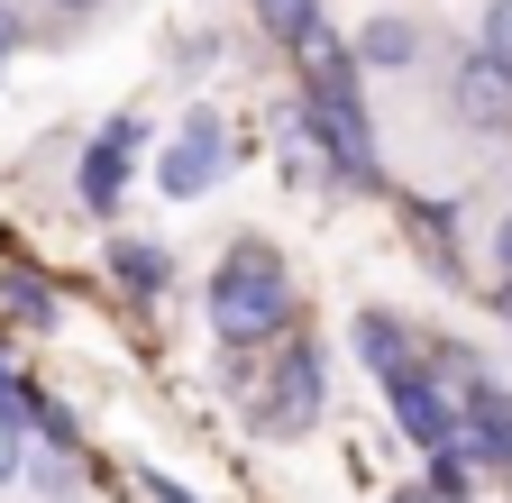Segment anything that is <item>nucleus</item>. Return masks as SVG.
Returning <instances> with one entry per match:
<instances>
[{
	"mask_svg": "<svg viewBox=\"0 0 512 503\" xmlns=\"http://www.w3.org/2000/svg\"><path fill=\"white\" fill-rule=\"evenodd\" d=\"M55 10H101V0H55Z\"/></svg>",
	"mask_w": 512,
	"mask_h": 503,
	"instance_id": "nucleus-22",
	"label": "nucleus"
},
{
	"mask_svg": "<svg viewBox=\"0 0 512 503\" xmlns=\"http://www.w3.org/2000/svg\"><path fill=\"white\" fill-rule=\"evenodd\" d=\"M220 165H229L220 119H211V110H192V119H183V138H174L165 165H156V183H165L174 202H192V193H211V183H220Z\"/></svg>",
	"mask_w": 512,
	"mask_h": 503,
	"instance_id": "nucleus-3",
	"label": "nucleus"
},
{
	"mask_svg": "<svg viewBox=\"0 0 512 503\" xmlns=\"http://www.w3.org/2000/svg\"><path fill=\"white\" fill-rule=\"evenodd\" d=\"M494 311H503V321H512V275H503V293H494Z\"/></svg>",
	"mask_w": 512,
	"mask_h": 503,
	"instance_id": "nucleus-21",
	"label": "nucleus"
},
{
	"mask_svg": "<svg viewBox=\"0 0 512 503\" xmlns=\"http://www.w3.org/2000/svg\"><path fill=\"white\" fill-rule=\"evenodd\" d=\"M357 357L394 385V375H412L421 357H412V339H403V321H384V311H357Z\"/></svg>",
	"mask_w": 512,
	"mask_h": 503,
	"instance_id": "nucleus-10",
	"label": "nucleus"
},
{
	"mask_svg": "<svg viewBox=\"0 0 512 503\" xmlns=\"http://www.w3.org/2000/svg\"><path fill=\"white\" fill-rule=\"evenodd\" d=\"M110 266H119V284H128V293H165V247L119 238V247H110Z\"/></svg>",
	"mask_w": 512,
	"mask_h": 503,
	"instance_id": "nucleus-12",
	"label": "nucleus"
},
{
	"mask_svg": "<svg viewBox=\"0 0 512 503\" xmlns=\"http://www.w3.org/2000/svg\"><path fill=\"white\" fill-rule=\"evenodd\" d=\"M302 119L320 129V147H330V165L348 183H375V129H366L357 92H320V101H302Z\"/></svg>",
	"mask_w": 512,
	"mask_h": 503,
	"instance_id": "nucleus-2",
	"label": "nucleus"
},
{
	"mask_svg": "<svg viewBox=\"0 0 512 503\" xmlns=\"http://www.w3.org/2000/svg\"><path fill=\"white\" fill-rule=\"evenodd\" d=\"M128 147H138V119H110V129L92 138V156H83V202H92V211H110V202H119Z\"/></svg>",
	"mask_w": 512,
	"mask_h": 503,
	"instance_id": "nucleus-9",
	"label": "nucleus"
},
{
	"mask_svg": "<svg viewBox=\"0 0 512 503\" xmlns=\"http://www.w3.org/2000/svg\"><path fill=\"white\" fill-rule=\"evenodd\" d=\"M256 421H266V430H311L320 421V348H284L275 357V394L266 403H256Z\"/></svg>",
	"mask_w": 512,
	"mask_h": 503,
	"instance_id": "nucleus-4",
	"label": "nucleus"
},
{
	"mask_svg": "<svg viewBox=\"0 0 512 503\" xmlns=\"http://www.w3.org/2000/svg\"><path fill=\"white\" fill-rule=\"evenodd\" d=\"M357 55H366V65H412V55H421V28L412 19H375L357 37Z\"/></svg>",
	"mask_w": 512,
	"mask_h": 503,
	"instance_id": "nucleus-11",
	"label": "nucleus"
},
{
	"mask_svg": "<svg viewBox=\"0 0 512 503\" xmlns=\"http://www.w3.org/2000/svg\"><path fill=\"white\" fill-rule=\"evenodd\" d=\"M485 55L512 65V0H485Z\"/></svg>",
	"mask_w": 512,
	"mask_h": 503,
	"instance_id": "nucleus-15",
	"label": "nucleus"
},
{
	"mask_svg": "<svg viewBox=\"0 0 512 503\" xmlns=\"http://www.w3.org/2000/svg\"><path fill=\"white\" fill-rule=\"evenodd\" d=\"M293 65H302V101H320V92H357V74H348V46L330 37V28H302L293 37Z\"/></svg>",
	"mask_w": 512,
	"mask_h": 503,
	"instance_id": "nucleus-8",
	"label": "nucleus"
},
{
	"mask_svg": "<svg viewBox=\"0 0 512 503\" xmlns=\"http://www.w3.org/2000/svg\"><path fill=\"white\" fill-rule=\"evenodd\" d=\"M0 421H37V403H28V385H19L10 357H0Z\"/></svg>",
	"mask_w": 512,
	"mask_h": 503,
	"instance_id": "nucleus-14",
	"label": "nucleus"
},
{
	"mask_svg": "<svg viewBox=\"0 0 512 503\" xmlns=\"http://www.w3.org/2000/svg\"><path fill=\"white\" fill-rule=\"evenodd\" d=\"M19 46V19H10V0H0V55H10Z\"/></svg>",
	"mask_w": 512,
	"mask_h": 503,
	"instance_id": "nucleus-20",
	"label": "nucleus"
},
{
	"mask_svg": "<svg viewBox=\"0 0 512 503\" xmlns=\"http://www.w3.org/2000/svg\"><path fill=\"white\" fill-rule=\"evenodd\" d=\"M138 485H147V503H192V494H183L174 476H138Z\"/></svg>",
	"mask_w": 512,
	"mask_h": 503,
	"instance_id": "nucleus-18",
	"label": "nucleus"
},
{
	"mask_svg": "<svg viewBox=\"0 0 512 503\" xmlns=\"http://www.w3.org/2000/svg\"><path fill=\"white\" fill-rule=\"evenodd\" d=\"M458 449H476L485 467L512 476V394L494 375H467V412H458Z\"/></svg>",
	"mask_w": 512,
	"mask_h": 503,
	"instance_id": "nucleus-6",
	"label": "nucleus"
},
{
	"mask_svg": "<svg viewBox=\"0 0 512 503\" xmlns=\"http://www.w3.org/2000/svg\"><path fill=\"white\" fill-rule=\"evenodd\" d=\"M19 476V421H0V485Z\"/></svg>",
	"mask_w": 512,
	"mask_h": 503,
	"instance_id": "nucleus-17",
	"label": "nucleus"
},
{
	"mask_svg": "<svg viewBox=\"0 0 512 503\" xmlns=\"http://www.w3.org/2000/svg\"><path fill=\"white\" fill-rule=\"evenodd\" d=\"M494 266H503V275H512V211H503V220H494Z\"/></svg>",
	"mask_w": 512,
	"mask_h": 503,
	"instance_id": "nucleus-19",
	"label": "nucleus"
},
{
	"mask_svg": "<svg viewBox=\"0 0 512 503\" xmlns=\"http://www.w3.org/2000/svg\"><path fill=\"white\" fill-rule=\"evenodd\" d=\"M37 485L46 494H74V458H37Z\"/></svg>",
	"mask_w": 512,
	"mask_h": 503,
	"instance_id": "nucleus-16",
	"label": "nucleus"
},
{
	"mask_svg": "<svg viewBox=\"0 0 512 503\" xmlns=\"http://www.w3.org/2000/svg\"><path fill=\"white\" fill-rule=\"evenodd\" d=\"M448 101H458L467 129H512V65L503 55H458V83H448Z\"/></svg>",
	"mask_w": 512,
	"mask_h": 503,
	"instance_id": "nucleus-5",
	"label": "nucleus"
},
{
	"mask_svg": "<svg viewBox=\"0 0 512 503\" xmlns=\"http://www.w3.org/2000/svg\"><path fill=\"white\" fill-rule=\"evenodd\" d=\"M384 394H394V412H403V430L421 439V449H458V412L430 394V375H421V366H412V375H394Z\"/></svg>",
	"mask_w": 512,
	"mask_h": 503,
	"instance_id": "nucleus-7",
	"label": "nucleus"
},
{
	"mask_svg": "<svg viewBox=\"0 0 512 503\" xmlns=\"http://www.w3.org/2000/svg\"><path fill=\"white\" fill-rule=\"evenodd\" d=\"M211 330L220 348H266L293 330V284L266 247H229V266L211 275Z\"/></svg>",
	"mask_w": 512,
	"mask_h": 503,
	"instance_id": "nucleus-1",
	"label": "nucleus"
},
{
	"mask_svg": "<svg viewBox=\"0 0 512 503\" xmlns=\"http://www.w3.org/2000/svg\"><path fill=\"white\" fill-rule=\"evenodd\" d=\"M311 19H320V0H256V28H266V37H284V46H293Z\"/></svg>",
	"mask_w": 512,
	"mask_h": 503,
	"instance_id": "nucleus-13",
	"label": "nucleus"
}]
</instances>
